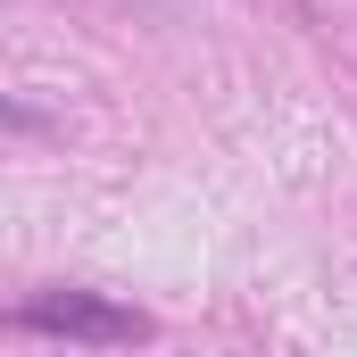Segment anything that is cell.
Returning a JSON list of instances; mask_svg holds the SVG:
<instances>
[{
    "label": "cell",
    "mask_w": 357,
    "mask_h": 357,
    "mask_svg": "<svg viewBox=\"0 0 357 357\" xmlns=\"http://www.w3.org/2000/svg\"><path fill=\"white\" fill-rule=\"evenodd\" d=\"M0 125H17V133H33L42 116H25V108H8V100H0Z\"/></svg>",
    "instance_id": "2"
},
{
    "label": "cell",
    "mask_w": 357,
    "mask_h": 357,
    "mask_svg": "<svg viewBox=\"0 0 357 357\" xmlns=\"http://www.w3.org/2000/svg\"><path fill=\"white\" fill-rule=\"evenodd\" d=\"M25 333H50V341H91V349H125V341H150V316L142 307H116L100 291H33L17 307Z\"/></svg>",
    "instance_id": "1"
}]
</instances>
